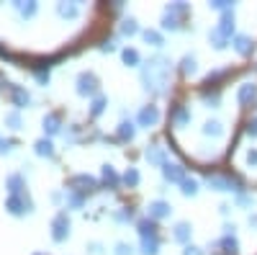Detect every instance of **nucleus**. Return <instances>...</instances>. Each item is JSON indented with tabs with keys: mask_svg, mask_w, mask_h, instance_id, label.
Here are the masks:
<instances>
[{
	"mask_svg": "<svg viewBox=\"0 0 257 255\" xmlns=\"http://www.w3.org/2000/svg\"><path fill=\"white\" fill-rule=\"evenodd\" d=\"M170 65H173V62H170L167 57H162V54L152 57L149 62L142 65V82H144V88L149 93H155V96L167 93V88H170Z\"/></svg>",
	"mask_w": 257,
	"mask_h": 255,
	"instance_id": "obj_1",
	"label": "nucleus"
},
{
	"mask_svg": "<svg viewBox=\"0 0 257 255\" xmlns=\"http://www.w3.org/2000/svg\"><path fill=\"white\" fill-rule=\"evenodd\" d=\"M206 186L213 188V191H237V194H242V181L234 178V176H216V173H208L206 176Z\"/></svg>",
	"mask_w": 257,
	"mask_h": 255,
	"instance_id": "obj_2",
	"label": "nucleus"
},
{
	"mask_svg": "<svg viewBox=\"0 0 257 255\" xmlns=\"http://www.w3.org/2000/svg\"><path fill=\"white\" fill-rule=\"evenodd\" d=\"M67 237H70V217H67V211H59V214L52 219V240L64 242Z\"/></svg>",
	"mask_w": 257,
	"mask_h": 255,
	"instance_id": "obj_3",
	"label": "nucleus"
},
{
	"mask_svg": "<svg viewBox=\"0 0 257 255\" xmlns=\"http://www.w3.org/2000/svg\"><path fill=\"white\" fill-rule=\"evenodd\" d=\"M67 186H70V191H77V194H90V191L98 188V181L88 173H80V176H72Z\"/></svg>",
	"mask_w": 257,
	"mask_h": 255,
	"instance_id": "obj_4",
	"label": "nucleus"
},
{
	"mask_svg": "<svg viewBox=\"0 0 257 255\" xmlns=\"http://www.w3.org/2000/svg\"><path fill=\"white\" fill-rule=\"evenodd\" d=\"M6 209L11 211L13 217H21V214H29V211H34V204H31L29 196H8Z\"/></svg>",
	"mask_w": 257,
	"mask_h": 255,
	"instance_id": "obj_5",
	"label": "nucleus"
},
{
	"mask_svg": "<svg viewBox=\"0 0 257 255\" xmlns=\"http://www.w3.org/2000/svg\"><path fill=\"white\" fill-rule=\"evenodd\" d=\"M98 93V77L93 72L77 75V96H95Z\"/></svg>",
	"mask_w": 257,
	"mask_h": 255,
	"instance_id": "obj_6",
	"label": "nucleus"
},
{
	"mask_svg": "<svg viewBox=\"0 0 257 255\" xmlns=\"http://www.w3.org/2000/svg\"><path fill=\"white\" fill-rule=\"evenodd\" d=\"M162 178L167 181V183H183L185 181V167L180 165V162H165L162 165Z\"/></svg>",
	"mask_w": 257,
	"mask_h": 255,
	"instance_id": "obj_7",
	"label": "nucleus"
},
{
	"mask_svg": "<svg viewBox=\"0 0 257 255\" xmlns=\"http://www.w3.org/2000/svg\"><path fill=\"white\" fill-rule=\"evenodd\" d=\"M139 126H144V129H149V126H155L160 121V111H157V106H144V109L139 111Z\"/></svg>",
	"mask_w": 257,
	"mask_h": 255,
	"instance_id": "obj_8",
	"label": "nucleus"
},
{
	"mask_svg": "<svg viewBox=\"0 0 257 255\" xmlns=\"http://www.w3.org/2000/svg\"><path fill=\"white\" fill-rule=\"evenodd\" d=\"M144 157H147L149 165H165L167 162V152H165V147H160V144H149L144 150Z\"/></svg>",
	"mask_w": 257,
	"mask_h": 255,
	"instance_id": "obj_9",
	"label": "nucleus"
},
{
	"mask_svg": "<svg viewBox=\"0 0 257 255\" xmlns=\"http://www.w3.org/2000/svg\"><path fill=\"white\" fill-rule=\"evenodd\" d=\"M237 101L242 106H252L257 101V85L254 82H242L239 85V93H237Z\"/></svg>",
	"mask_w": 257,
	"mask_h": 255,
	"instance_id": "obj_10",
	"label": "nucleus"
},
{
	"mask_svg": "<svg viewBox=\"0 0 257 255\" xmlns=\"http://www.w3.org/2000/svg\"><path fill=\"white\" fill-rule=\"evenodd\" d=\"M216 31H219L224 39H234V36H237V34H234V11H229V13H221V21H219Z\"/></svg>",
	"mask_w": 257,
	"mask_h": 255,
	"instance_id": "obj_11",
	"label": "nucleus"
},
{
	"mask_svg": "<svg viewBox=\"0 0 257 255\" xmlns=\"http://www.w3.org/2000/svg\"><path fill=\"white\" fill-rule=\"evenodd\" d=\"M173 214V206H170L167 201H152L149 204V219H165V217H170Z\"/></svg>",
	"mask_w": 257,
	"mask_h": 255,
	"instance_id": "obj_12",
	"label": "nucleus"
},
{
	"mask_svg": "<svg viewBox=\"0 0 257 255\" xmlns=\"http://www.w3.org/2000/svg\"><path fill=\"white\" fill-rule=\"evenodd\" d=\"M231 44H234V49H237L239 54H244V57L254 52V41L249 36H244V34H237V36L231 39Z\"/></svg>",
	"mask_w": 257,
	"mask_h": 255,
	"instance_id": "obj_13",
	"label": "nucleus"
},
{
	"mask_svg": "<svg viewBox=\"0 0 257 255\" xmlns=\"http://www.w3.org/2000/svg\"><path fill=\"white\" fill-rule=\"evenodd\" d=\"M6 188L11 191V196H24V188H26V183H24V176H18V173L8 176V181H6Z\"/></svg>",
	"mask_w": 257,
	"mask_h": 255,
	"instance_id": "obj_14",
	"label": "nucleus"
},
{
	"mask_svg": "<svg viewBox=\"0 0 257 255\" xmlns=\"http://www.w3.org/2000/svg\"><path fill=\"white\" fill-rule=\"evenodd\" d=\"M11 98H13L16 109H24V106L31 103V96L26 93V88H18V85H13V88H11Z\"/></svg>",
	"mask_w": 257,
	"mask_h": 255,
	"instance_id": "obj_15",
	"label": "nucleus"
},
{
	"mask_svg": "<svg viewBox=\"0 0 257 255\" xmlns=\"http://www.w3.org/2000/svg\"><path fill=\"white\" fill-rule=\"evenodd\" d=\"M62 132V119H59V114H47L44 116V134H59Z\"/></svg>",
	"mask_w": 257,
	"mask_h": 255,
	"instance_id": "obj_16",
	"label": "nucleus"
},
{
	"mask_svg": "<svg viewBox=\"0 0 257 255\" xmlns=\"http://www.w3.org/2000/svg\"><path fill=\"white\" fill-rule=\"evenodd\" d=\"M219 247L224 250V255H239V242H237L234 235H224L219 240Z\"/></svg>",
	"mask_w": 257,
	"mask_h": 255,
	"instance_id": "obj_17",
	"label": "nucleus"
},
{
	"mask_svg": "<svg viewBox=\"0 0 257 255\" xmlns=\"http://www.w3.org/2000/svg\"><path fill=\"white\" fill-rule=\"evenodd\" d=\"M100 176H103V183L108 186V188H118L121 178L116 176V170H113V165H103V170H100Z\"/></svg>",
	"mask_w": 257,
	"mask_h": 255,
	"instance_id": "obj_18",
	"label": "nucleus"
},
{
	"mask_svg": "<svg viewBox=\"0 0 257 255\" xmlns=\"http://www.w3.org/2000/svg\"><path fill=\"white\" fill-rule=\"evenodd\" d=\"M142 255H157L160 252V240H157V235H152V237H142V250H139Z\"/></svg>",
	"mask_w": 257,
	"mask_h": 255,
	"instance_id": "obj_19",
	"label": "nucleus"
},
{
	"mask_svg": "<svg viewBox=\"0 0 257 255\" xmlns=\"http://www.w3.org/2000/svg\"><path fill=\"white\" fill-rule=\"evenodd\" d=\"M203 134H206V137H213V139H219V137L224 134V124L216 121V119L206 121V124H203Z\"/></svg>",
	"mask_w": 257,
	"mask_h": 255,
	"instance_id": "obj_20",
	"label": "nucleus"
},
{
	"mask_svg": "<svg viewBox=\"0 0 257 255\" xmlns=\"http://www.w3.org/2000/svg\"><path fill=\"white\" fill-rule=\"evenodd\" d=\"M190 235H193V227H190L188 222H178V224H175L173 237H175L178 242H188V240H190Z\"/></svg>",
	"mask_w": 257,
	"mask_h": 255,
	"instance_id": "obj_21",
	"label": "nucleus"
},
{
	"mask_svg": "<svg viewBox=\"0 0 257 255\" xmlns=\"http://www.w3.org/2000/svg\"><path fill=\"white\" fill-rule=\"evenodd\" d=\"M134 134H137V126H134L132 121H121V124H118V139H121V142H132Z\"/></svg>",
	"mask_w": 257,
	"mask_h": 255,
	"instance_id": "obj_22",
	"label": "nucleus"
},
{
	"mask_svg": "<svg viewBox=\"0 0 257 255\" xmlns=\"http://www.w3.org/2000/svg\"><path fill=\"white\" fill-rule=\"evenodd\" d=\"M34 152H36L39 157H52V155H54V144L44 137V139H39V142L34 144Z\"/></svg>",
	"mask_w": 257,
	"mask_h": 255,
	"instance_id": "obj_23",
	"label": "nucleus"
},
{
	"mask_svg": "<svg viewBox=\"0 0 257 255\" xmlns=\"http://www.w3.org/2000/svg\"><path fill=\"white\" fill-rule=\"evenodd\" d=\"M137 229H139V235L142 237H152V235H157V229H155V219H139L137 222Z\"/></svg>",
	"mask_w": 257,
	"mask_h": 255,
	"instance_id": "obj_24",
	"label": "nucleus"
},
{
	"mask_svg": "<svg viewBox=\"0 0 257 255\" xmlns=\"http://www.w3.org/2000/svg\"><path fill=\"white\" fill-rule=\"evenodd\" d=\"M162 29H165V31H178V29H180V18H178L175 13L165 11V16H162Z\"/></svg>",
	"mask_w": 257,
	"mask_h": 255,
	"instance_id": "obj_25",
	"label": "nucleus"
},
{
	"mask_svg": "<svg viewBox=\"0 0 257 255\" xmlns=\"http://www.w3.org/2000/svg\"><path fill=\"white\" fill-rule=\"evenodd\" d=\"M142 39L147 41V44H152V47H162V44H165L162 34H160V31H155V29H147V31H142Z\"/></svg>",
	"mask_w": 257,
	"mask_h": 255,
	"instance_id": "obj_26",
	"label": "nucleus"
},
{
	"mask_svg": "<svg viewBox=\"0 0 257 255\" xmlns=\"http://www.w3.org/2000/svg\"><path fill=\"white\" fill-rule=\"evenodd\" d=\"M173 119H175V124H178V126H185V124H190L193 114H190V109H188V106H178Z\"/></svg>",
	"mask_w": 257,
	"mask_h": 255,
	"instance_id": "obj_27",
	"label": "nucleus"
},
{
	"mask_svg": "<svg viewBox=\"0 0 257 255\" xmlns=\"http://www.w3.org/2000/svg\"><path fill=\"white\" fill-rule=\"evenodd\" d=\"M57 13H59L62 18H77L80 8H77L75 3H59V6H57Z\"/></svg>",
	"mask_w": 257,
	"mask_h": 255,
	"instance_id": "obj_28",
	"label": "nucleus"
},
{
	"mask_svg": "<svg viewBox=\"0 0 257 255\" xmlns=\"http://www.w3.org/2000/svg\"><path fill=\"white\" fill-rule=\"evenodd\" d=\"M121 59H123V65L137 67V65H139V52H137V49H132V47H126V49L121 52Z\"/></svg>",
	"mask_w": 257,
	"mask_h": 255,
	"instance_id": "obj_29",
	"label": "nucleus"
},
{
	"mask_svg": "<svg viewBox=\"0 0 257 255\" xmlns=\"http://www.w3.org/2000/svg\"><path fill=\"white\" fill-rule=\"evenodd\" d=\"M134 34H139V24L134 18H123L121 21V36H134Z\"/></svg>",
	"mask_w": 257,
	"mask_h": 255,
	"instance_id": "obj_30",
	"label": "nucleus"
},
{
	"mask_svg": "<svg viewBox=\"0 0 257 255\" xmlns=\"http://www.w3.org/2000/svg\"><path fill=\"white\" fill-rule=\"evenodd\" d=\"M105 106H108V98H105V96H95L93 106H90V116H100L105 111Z\"/></svg>",
	"mask_w": 257,
	"mask_h": 255,
	"instance_id": "obj_31",
	"label": "nucleus"
},
{
	"mask_svg": "<svg viewBox=\"0 0 257 255\" xmlns=\"http://www.w3.org/2000/svg\"><path fill=\"white\" fill-rule=\"evenodd\" d=\"M180 191H183V196H196L198 194V181L196 178H185L180 183Z\"/></svg>",
	"mask_w": 257,
	"mask_h": 255,
	"instance_id": "obj_32",
	"label": "nucleus"
},
{
	"mask_svg": "<svg viewBox=\"0 0 257 255\" xmlns=\"http://www.w3.org/2000/svg\"><path fill=\"white\" fill-rule=\"evenodd\" d=\"M180 70H183V75H193V72H196V70H198L196 57H193V54H185L183 62H180Z\"/></svg>",
	"mask_w": 257,
	"mask_h": 255,
	"instance_id": "obj_33",
	"label": "nucleus"
},
{
	"mask_svg": "<svg viewBox=\"0 0 257 255\" xmlns=\"http://www.w3.org/2000/svg\"><path fill=\"white\" fill-rule=\"evenodd\" d=\"M16 8H18V13L21 16H24V18H31L34 13H36V3H34V0H26V3H16Z\"/></svg>",
	"mask_w": 257,
	"mask_h": 255,
	"instance_id": "obj_34",
	"label": "nucleus"
},
{
	"mask_svg": "<svg viewBox=\"0 0 257 255\" xmlns=\"http://www.w3.org/2000/svg\"><path fill=\"white\" fill-rule=\"evenodd\" d=\"M128 188H134V186H139V170L137 167H128L126 173H123V178H121Z\"/></svg>",
	"mask_w": 257,
	"mask_h": 255,
	"instance_id": "obj_35",
	"label": "nucleus"
},
{
	"mask_svg": "<svg viewBox=\"0 0 257 255\" xmlns=\"http://www.w3.org/2000/svg\"><path fill=\"white\" fill-rule=\"evenodd\" d=\"M82 204H85L82 194H77V191H70V194H67V206H70V209H82Z\"/></svg>",
	"mask_w": 257,
	"mask_h": 255,
	"instance_id": "obj_36",
	"label": "nucleus"
},
{
	"mask_svg": "<svg viewBox=\"0 0 257 255\" xmlns=\"http://www.w3.org/2000/svg\"><path fill=\"white\" fill-rule=\"evenodd\" d=\"M208 8H213V11H221V13H229V11H234V3H229V0H211Z\"/></svg>",
	"mask_w": 257,
	"mask_h": 255,
	"instance_id": "obj_37",
	"label": "nucleus"
},
{
	"mask_svg": "<svg viewBox=\"0 0 257 255\" xmlns=\"http://www.w3.org/2000/svg\"><path fill=\"white\" fill-rule=\"evenodd\" d=\"M208 39H211L213 49H224V47H226V41H229V39H224V36H221V34L216 31V29H213V31L208 34Z\"/></svg>",
	"mask_w": 257,
	"mask_h": 255,
	"instance_id": "obj_38",
	"label": "nucleus"
},
{
	"mask_svg": "<svg viewBox=\"0 0 257 255\" xmlns=\"http://www.w3.org/2000/svg\"><path fill=\"white\" fill-rule=\"evenodd\" d=\"M6 124L11 126V129H21V126H24V121H21V114H18V111L6 114Z\"/></svg>",
	"mask_w": 257,
	"mask_h": 255,
	"instance_id": "obj_39",
	"label": "nucleus"
},
{
	"mask_svg": "<svg viewBox=\"0 0 257 255\" xmlns=\"http://www.w3.org/2000/svg\"><path fill=\"white\" fill-rule=\"evenodd\" d=\"M203 103L208 106V109H216V106L221 103V96H219L216 91H213V93H208V91H206V93H203Z\"/></svg>",
	"mask_w": 257,
	"mask_h": 255,
	"instance_id": "obj_40",
	"label": "nucleus"
},
{
	"mask_svg": "<svg viewBox=\"0 0 257 255\" xmlns=\"http://www.w3.org/2000/svg\"><path fill=\"white\" fill-rule=\"evenodd\" d=\"M167 11H170V13H175V16H185V13L190 11V6H188V3H170Z\"/></svg>",
	"mask_w": 257,
	"mask_h": 255,
	"instance_id": "obj_41",
	"label": "nucleus"
},
{
	"mask_svg": "<svg viewBox=\"0 0 257 255\" xmlns=\"http://www.w3.org/2000/svg\"><path fill=\"white\" fill-rule=\"evenodd\" d=\"M113 219L116 222H132L134 219V211L132 209H121V211H116V214H113Z\"/></svg>",
	"mask_w": 257,
	"mask_h": 255,
	"instance_id": "obj_42",
	"label": "nucleus"
},
{
	"mask_svg": "<svg viewBox=\"0 0 257 255\" xmlns=\"http://www.w3.org/2000/svg\"><path fill=\"white\" fill-rule=\"evenodd\" d=\"M113 255H134V247L128 245V242H118L116 250H113Z\"/></svg>",
	"mask_w": 257,
	"mask_h": 255,
	"instance_id": "obj_43",
	"label": "nucleus"
},
{
	"mask_svg": "<svg viewBox=\"0 0 257 255\" xmlns=\"http://www.w3.org/2000/svg\"><path fill=\"white\" fill-rule=\"evenodd\" d=\"M237 204H239V206H254V196H249V194H239V196H237Z\"/></svg>",
	"mask_w": 257,
	"mask_h": 255,
	"instance_id": "obj_44",
	"label": "nucleus"
},
{
	"mask_svg": "<svg viewBox=\"0 0 257 255\" xmlns=\"http://www.w3.org/2000/svg\"><path fill=\"white\" fill-rule=\"evenodd\" d=\"M13 139H0V155H8L11 150H13Z\"/></svg>",
	"mask_w": 257,
	"mask_h": 255,
	"instance_id": "obj_45",
	"label": "nucleus"
},
{
	"mask_svg": "<svg viewBox=\"0 0 257 255\" xmlns=\"http://www.w3.org/2000/svg\"><path fill=\"white\" fill-rule=\"evenodd\" d=\"M100 52H116V39H105L100 44Z\"/></svg>",
	"mask_w": 257,
	"mask_h": 255,
	"instance_id": "obj_46",
	"label": "nucleus"
},
{
	"mask_svg": "<svg viewBox=\"0 0 257 255\" xmlns=\"http://www.w3.org/2000/svg\"><path fill=\"white\" fill-rule=\"evenodd\" d=\"M183 255H203V250H201V247H196V245H188V247L183 250Z\"/></svg>",
	"mask_w": 257,
	"mask_h": 255,
	"instance_id": "obj_47",
	"label": "nucleus"
},
{
	"mask_svg": "<svg viewBox=\"0 0 257 255\" xmlns=\"http://www.w3.org/2000/svg\"><path fill=\"white\" fill-rule=\"evenodd\" d=\"M226 75V70H219V72H208V82H216V80H221Z\"/></svg>",
	"mask_w": 257,
	"mask_h": 255,
	"instance_id": "obj_48",
	"label": "nucleus"
},
{
	"mask_svg": "<svg viewBox=\"0 0 257 255\" xmlns=\"http://www.w3.org/2000/svg\"><path fill=\"white\" fill-rule=\"evenodd\" d=\"M247 134H249V137H257V119H252V121L247 124Z\"/></svg>",
	"mask_w": 257,
	"mask_h": 255,
	"instance_id": "obj_49",
	"label": "nucleus"
},
{
	"mask_svg": "<svg viewBox=\"0 0 257 255\" xmlns=\"http://www.w3.org/2000/svg\"><path fill=\"white\" fill-rule=\"evenodd\" d=\"M247 162H249V165H257V150H249V152H247Z\"/></svg>",
	"mask_w": 257,
	"mask_h": 255,
	"instance_id": "obj_50",
	"label": "nucleus"
},
{
	"mask_svg": "<svg viewBox=\"0 0 257 255\" xmlns=\"http://www.w3.org/2000/svg\"><path fill=\"white\" fill-rule=\"evenodd\" d=\"M90 252H93V255H100L103 250H100V245H98V242H93V245H90Z\"/></svg>",
	"mask_w": 257,
	"mask_h": 255,
	"instance_id": "obj_51",
	"label": "nucleus"
},
{
	"mask_svg": "<svg viewBox=\"0 0 257 255\" xmlns=\"http://www.w3.org/2000/svg\"><path fill=\"white\" fill-rule=\"evenodd\" d=\"M234 229H237L234 224H226V227H224V235H234Z\"/></svg>",
	"mask_w": 257,
	"mask_h": 255,
	"instance_id": "obj_52",
	"label": "nucleus"
},
{
	"mask_svg": "<svg viewBox=\"0 0 257 255\" xmlns=\"http://www.w3.org/2000/svg\"><path fill=\"white\" fill-rule=\"evenodd\" d=\"M249 224H252V227H257V214H249Z\"/></svg>",
	"mask_w": 257,
	"mask_h": 255,
	"instance_id": "obj_53",
	"label": "nucleus"
}]
</instances>
